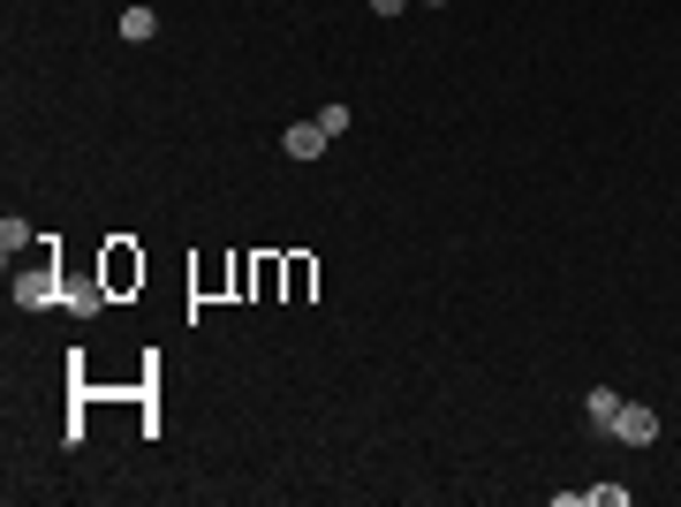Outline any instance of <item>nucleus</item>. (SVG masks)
Listing matches in <instances>:
<instances>
[{"label": "nucleus", "mask_w": 681, "mask_h": 507, "mask_svg": "<svg viewBox=\"0 0 681 507\" xmlns=\"http://www.w3.org/2000/svg\"><path fill=\"white\" fill-rule=\"evenodd\" d=\"M8 296L23 303V311H61L69 288H61V273H53V265H23V273H8Z\"/></svg>", "instance_id": "obj_1"}, {"label": "nucleus", "mask_w": 681, "mask_h": 507, "mask_svg": "<svg viewBox=\"0 0 681 507\" xmlns=\"http://www.w3.org/2000/svg\"><path fill=\"white\" fill-rule=\"evenodd\" d=\"M613 439H621V447H651V439H659V409H651V402H621Z\"/></svg>", "instance_id": "obj_2"}, {"label": "nucleus", "mask_w": 681, "mask_h": 507, "mask_svg": "<svg viewBox=\"0 0 681 507\" xmlns=\"http://www.w3.org/2000/svg\"><path fill=\"white\" fill-rule=\"evenodd\" d=\"M99 281H106V288L122 296V288H136V281H144V257L129 251V243H114V251H106V273H99Z\"/></svg>", "instance_id": "obj_3"}, {"label": "nucleus", "mask_w": 681, "mask_h": 507, "mask_svg": "<svg viewBox=\"0 0 681 507\" xmlns=\"http://www.w3.org/2000/svg\"><path fill=\"white\" fill-rule=\"evenodd\" d=\"M326 144H334V136H326V129H318V122H296V129H288V136H281V152H288V160H318Z\"/></svg>", "instance_id": "obj_4"}, {"label": "nucleus", "mask_w": 681, "mask_h": 507, "mask_svg": "<svg viewBox=\"0 0 681 507\" xmlns=\"http://www.w3.org/2000/svg\"><path fill=\"white\" fill-rule=\"evenodd\" d=\"M106 296H114L106 281H91V273H77V281H69V303H61V311H99Z\"/></svg>", "instance_id": "obj_5"}, {"label": "nucleus", "mask_w": 681, "mask_h": 507, "mask_svg": "<svg viewBox=\"0 0 681 507\" xmlns=\"http://www.w3.org/2000/svg\"><path fill=\"white\" fill-rule=\"evenodd\" d=\"M583 409H591L598 432H613V417H621V394H613V386H591V394H583Z\"/></svg>", "instance_id": "obj_6"}, {"label": "nucleus", "mask_w": 681, "mask_h": 507, "mask_svg": "<svg viewBox=\"0 0 681 507\" xmlns=\"http://www.w3.org/2000/svg\"><path fill=\"white\" fill-rule=\"evenodd\" d=\"M122 39H129V45L160 39V16H152V8H122Z\"/></svg>", "instance_id": "obj_7"}, {"label": "nucleus", "mask_w": 681, "mask_h": 507, "mask_svg": "<svg viewBox=\"0 0 681 507\" xmlns=\"http://www.w3.org/2000/svg\"><path fill=\"white\" fill-rule=\"evenodd\" d=\"M23 243H39V235H31V227L8 212V220H0V257H8V273H16V251H23Z\"/></svg>", "instance_id": "obj_8"}, {"label": "nucleus", "mask_w": 681, "mask_h": 507, "mask_svg": "<svg viewBox=\"0 0 681 507\" xmlns=\"http://www.w3.org/2000/svg\"><path fill=\"white\" fill-rule=\"evenodd\" d=\"M348 122H356V114H348L340 99H334V107H318V129H326V136H348Z\"/></svg>", "instance_id": "obj_9"}, {"label": "nucleus", "mask_w": 681, "mask_h": 507, "mask_svg": "<svg viewBox=\"0 0 681 507\" xmlns=\"http://www.w3.org/2000/svg\"><path fill=\"white\" fill-rule=\"evenodd\" d=\"M372 8H379V16H402V8H409V0H372Z\"/></svg>", "instance_id": "obj_10"}, {"label": "nucleus", "mask_w": 681, "mask_h": 507, "mask_svg": "<svg viewBox=\"0 0 681 507\" xmlns=\"http://www.w3.org/2000/svg\"><path fill=\"white\" fill-rule=\"evenodd\" d=\"M425 8H447V0H425Z\"/></svg>", "instance_id": "obj_11"}]
</instances>
